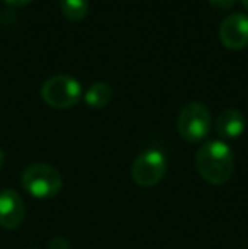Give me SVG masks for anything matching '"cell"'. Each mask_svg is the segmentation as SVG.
<instances>
[{"label": "cell", "mask_w": 248, "mask_h": 249, "mask_svg": "<svg viewBox=\"0 0 248 249\" xmlns=\"http://www.w3.org/2000/svg\"><path fill=\"white\" fill-rule=\"evenodd\" d=\"M195 170L211 185H225L235 171V156L225 141H208L195 153Z\"/></svg>", "instance_id": "obj_1"}, {"label": "cell", "mask_w": 248, "mask_h": 249, "mask_svg": "<svg viewBox=\"0 0 248 249\" xmlns=\"http://www.w3.org/2000/svg\"><path fill=\"white\" fill-rule=\"evenodd\" d=\"M48 249H70V243L65 237L58 236V237H53V239L48 243Z\"/></svg>", "instance_id": "obj_11"}, {"label": "cell", "mask_w": 248, "mask_h": 249, "mask_svg": "<svg viewBox=\"0 0 248 249\" xmlns=\"http://www.w3.org/2000/svg\"><path fill=\"white\" fill-rule=\"evenodd\" d=\"M60 9L68 20H82L89 14V0H60Z\"/></svg>", "instance_id": "obj_10"}, {"label": "cell", "mask_w": 248, "mask_h": 249, "mask_svg": "<svg viewBox=\"0 0 248 249\" xmlns=\"http://www.w3.org/2000/svg\"><path fill=\"white\" fill-rule=\"evenodd\" d=\"M113 89H111L107 83L104 82H97L92 83V85L87 89L85 95H83V100L89 107L92 108H102L113 100Z\"/></svg>", "instance_id": "obj_9"}, {"label": "cell", "mask_w": 248, "mask_h": 249, "mask_svg": "<svg viewBox=\"0 0 248 249\" xmlns=\"http://www.w3.org/2000/svg\"><path fill=\"white\" fill-rule=\"evenodd\" d=\"M209 3L216 9H231L236 3V0H209Z\"/></svg>", "instance_id": "obj_12"}, {"label": "cell", "mask_w": 248, "mask_h": 249, "mask_svg": "<svg viewBox=\"0 0 248 249\" xmlns=\"http://www.w3.org/2000/svg\"><path fill=\"white\" fill-rule=\"evenodd\" d=\"M242 3H243V7L248 10V0H242Z\"/></svg>", "instance_id": "obj_15"}, {"label": "cell", "mask_w": 248, "mask_h": 249, "mask_svg": "<svg viewBox=\"0 0 248 249\" xmlns=\"http://www.w3.org/2000/svg\"><path fill=\"white\" fill-rule=\"evenodd\" d=\"M219 41L228 50H243L248 46V16L242 12L225 17L218 31Z\"/></svg>", "instance_id": "obj_6"}, {"label": "cell", "mask_w": 248, "mask_h": 249, "mask_svg": "<svg viewBox=\"0 0 248 249\" xmlns=\"http://www.w3.org/2000/svg\"><path fill=\"white\" fill-rule=\"evenodd\" d=\"M41 97L53 108H70L78 104L82 85L70 75H53L41 87Z\"/></svg>", "instance_id": "obj_4"}, {"label": "cell", "mask_w": 248, "mask_h": 249, "mask_svg": "<svg viewBox=\"0 0 248 249\" xmlns=\"http://www.w3.org/2000/svg\"><path fill=\"white\" fill-rule=\"evenodd\" d=\"M177 129L184 141H202L211 131V112L201 102H189L180 108L177 117Z\"/></svg>", "instance_id": "obj_3"}, {"label": "cell", "mask_w": 248, "mask_h": 249, "mask_svg": "<svg viewBox=\"0 0 248 249\" xmlns=\"http://www.w3.org/2000/svg\"><path fill=\"white\" fill-rule=\"evenodd\" d=\"M247 129V119L238 108H226L216 119V132L223 141L238 139Z\"/></svg>", "instance_id": "obj_8"}, {"label": "cell", "mask_w": 248, "mask_h": 249, "mask_svg": "<svg viewBox=\"0 0 248 249\" xmlns=\"http://www.w3.org/2000/svg\"><path fill=\"white\" fill-rule=\"evenodd\" d=\"M26 217V207L16 190L0 192V227L5 231H14L24 222Z\"/></svg>", "instance_id": "obj_7"}, {"label": "cell", "mask_w": 248, "mask_h": 249, "mask_svg": "<svg viewBox=\"0 0 248 249\" xmlns=\"http://www.w3.org/2000/svg\"><path fill=\"white\" fill-rule=\"evenodd\" d=\"M5 3H9L10 7H22V5H27L29 2L33 0H3Z\"/></svg>", "instance_id": "obj_13"}, {"label": "cell", "mask_w": 248, "mask_h": 249, "mask_svg": "<svg viewBox=\"0 0 248 249\" xmlns=\"http://www.w3.org/2000/svg\"><path fill=\"white\" fill-rule=\"evenodd\" d=\"M169 168L167 156L160 149H146L136 156L131 166V177L139 187H155L163 180Z\"/></svg>", "instance_id": "obj_5"}, {"label": "cell", "mask_w": 248, "mask_h": 249, "mask_svg": "<svg viewBox=\"0 0 248 249\" xmlns=\"http://www.w3.org/2000/svg\"><path fill=\"white\" fill-rule=\"evenodd\" d=\"M61 175L48 163H34L24 170L22 187L36 198H53L61 190Z\"/></svg>", "instance_id": "obj_2"}, {"label": "cell", "mask_w": 248, "mask_h": 249, "mask_svg": "<svg viewBox=\"0 0 248 249\" xmlns=\"http://www.w3.org/2000/svg\"><path fill=\"white\" fill-rule=\"evenodd\" d=\"M3 161H5V156H3V151L0 148V170H2V166H3Z\"/></svg>", "instance_id": "obj_14"}]
</instances>
